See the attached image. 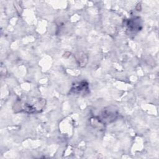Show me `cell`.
Masks as SVG:
<instances>
[{
  "label": "cell",
  "mask_w": 159,
  "mask_h": 159,
  "mask_svg": "<svg viewBox=\"0 0 159 159\" xmlns=\"http://www.w3.org/2000/svg\"><path fill=\"white\" fill-rule=\"evenodd\" d=\"M140 20H139V18L137 17V19H136L135 18L132 19H130L128 21V24H127V26L128 28L130 30L132 31H134V30H140Z\"/></svg>",
  "instance_id": "1"
}]
</instances>
